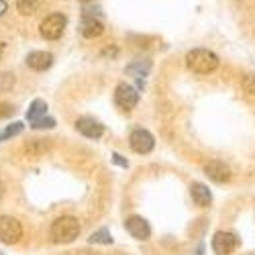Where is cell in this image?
<instances>
[{"label":"cell","mask_w":255,"mask_h":255,"mask_svg":"<svg viewBox=\"0 0 255 255\" xmlns=\"http://www.w3.org/2000/svg\"><path fill=\"white\" fill-rule=\"evenodd\" d=\"M186 66L196 74H210L219 68V57L208 49H192L186 55Z\"/></svg>","instance_id":"obj_1"},{"label":"cell","mask_w":255,"mask_h":255,"mask_svg":"<svg viewBox=\"0 0 255 255\" xmlns=\"http://www.w3.org/2000/svg\"><path fill=\"white\" fill-rule=\"evenodd\" d=\"M80 235V223L74 217H61L51 225V239L55 243H72Z\"/></svg>","instance_id":"obj_2"},{"label":"cell","mask_w":255,"mask_h":255,"mask_svg":"<svg viewBox=\"0 0 255 255\" xmlns=\"http://www.w3.org/2000/svg\"><path fill=\"white\" fill-rule=\"evenodd\" d=\"M80 31L86 39H96L102 35L104 31V23H102V16H100V8H86L82 12V25Z\"/></svg>","instance_id":"obj_3"},{"label":"cell","mask_w":255,"mask_h":255,"mask_svg":"<svg viewBox=\"0 0 255 255\" xmlns=\"http://www.w3.org/2000/svg\"><path fill=\"white\" fill-rule=\"evenodd\" d=\"M66 27H68V18H66V14H61V12H53V14H49L47 18L41 20L39 31H41V35H43L45 39L55 41V39H59V37L63 35Z\"/></svg>","instance_id":"obj_4"},{"label":"cell","mask_w":255,"mask_h":255,"mask_svg":"<svg viewBox=\"0 0 255 255\" xmlns=\"http://www.w3.org/2000/svg\"><path fill=\"white\" fill-rule=\"evenodd\" d=\"M20 237H23V227H20V223L12 217L0 215V243L14 245L20 241Z\"/></svg>","instance_id":"obj_5"},{"label":"cell","mask_w":255,"mask_h":255,"mask_svg":"<svg viewBox=\"0 0 255 255\" xmlns=\"http://www.w3.org/2000/svg\"><path fill=\"white\" fill-rule=\"evenodd\" d=\"M115 102L123 111H131L139 102V92L131 86V84H119L117 90H115Z\"/></svg>","instance_id":"obj_6"},{"label":"cell","mask_w":255,"mask_h":255,"mask_svg":"<svg viewBox=\"0 0 255 255\" xmlns=\"http://www.w3.org/2000/svg\"><path fill=\"white\" fill-rule=\"evenodd\" d=\"M237 245H239L237 235L227 233V231H219L217 235L212 237V251H215L217 255H231L237 249Z\"/></svg>","instance_id":"obj_7"},{"label":"cell","mask_w":255,"mask_h":255,"mask_svg":"<svg viewBox=\"0 0 255 255\" xmlns=\"http://www.w3.org/2000/svg\"><path fill=\"white\" fill-rule=\"evenodd\" d=\"M129 145L135 153H149L153 147H155V139L149 131H143V129H135L129 137Z\"/></svg>","instance_id":"obj_8"},{"label":"cell","mask_w":255,"mask_h":255,"mask_svg":"<svg viewBox=\"0 0 255 255\" xmlns=\"http://www.w3.org/2000/svg\"><path fill=\"white\" fill-rule=\"evenodd\" d=\"M125 227H127V231H129V235L139 239V241L149 239V235H151V227L143 217H129L125 221Z\"/></svg>","instance_id":"obj_9"},{"label":"cell","mask_w":255,"mask_h":255,"mask_svg":"<svg viewBox=\"0 0 255 255\" xmlns=\"http://www.w3.org/2000/svg\"><path fill=\"white\" fill-rule=\"evenodd\" d=\"M204 172H206V176L212 180V182H217V184H225V182H229L231 180V167L227 165V163H223V161H208L206 165H204Z\"/></svg>","instance_id":"obj_10"},{"label":"cell","mask_w":255,"mask_h":255,"mask_svg":"<svg viewBox=\"0 0 255 255\" xmlns=\"http://www.w3.org/2000/svg\"><path fill=\"white\" fill-rule=\"evenodd\" d=\"M76 129H78L84 137H88V139H98V137H102V133H104V127H102L98 121L90 119V117L78 119V121H76Z\"/></svg>","instance_id":"obj_11"},{"label":"cell","mask_w":255,"mask_h":255,"mask_svg":"<svg viewBox=\"0 0 255 255\" xmlns=\"http://www.w3.org/2000/svg\"><path fill=\"white\" fill-rule=\"evenodd\" d=\"M53 63V55L49 51H31L27 55V66L35 72H45L51 68Z\"/></svg>","instance_id":"obj_12"},{"label":"cell","mask_w":255,"mask_h":255,"mask_svg":"<svg viewBox=\"0 0 255 255\" xmlns=\"http://www.w3.org/2000/svg\"><path fill=\"white\" fill-rule=\"evenodd\" d=\"M190 194H192V200H194L198 206H202V208L210 206V202H212V194H210L208 186H204V184H200V182H194L192 186H190Z\"/></svg>","instance_id":"obj_13"},{"label":"cell","mask_w":255,"mask_h":255,"mask_svg":"<svg viewBox=\"0 0 255 255\" xmlns=\"http://www.w3.org/2000/svg\"><path fill=\"white\" fill-rule=\"evenodd\" d=\"M49 139H29L25 143V153L29 157H41V155H45L49 151Z\"/></svg>","instance_id":"obj_14"},{"label":"cell","mask_w":255,"mask_h":255,"mask_svg":"<svg viewBox=\"0 0 255 255\" xmlns=\"http://www.w3.org/2000/svg\"><path fill=\"white\" fill-rule=\"evenodd\" d=\"M149 72H151V61L149 59H137V61L131 63V66H127V74H131L139 82H143V78Z\"/></svg>","instance_id":"obj_15"},{"label":"cell","mask_w":255,"mask_h":255,"mask_svg":"<svg viewBox=\"0 0 255 255\" xmlns=\"http://www.w3.org/2000/svg\"><path fill=\"white\" fill-rule=\"evenodd\" d=\"M45 113H47V104H45V100H33V104L29 106V111H27V119H29V123H33V121H37V119H41V117H45Z\"/></svg>","instance_id":"obj_16"},{"label":"cell","mask_w":255,"mask_h":255,"mask_svg":"<svg viewBox=\"0 0 255 255\" xmlns=\"http://www.w3.org/2000/svg\"><path fill=\"white\" fill-rule=\"evenodd\" d=\"M43 4V0H16V8L20 14H33Z\"/></svg>","instance_id":"obj_17"},{"label":"cell","mask_w":255,"mask_h":255,"mask_svg":"<svg viewBox=\"0 0 255 255\" xmlns=\"http://www.w3.org/2000/svg\"><path fill=\"white\" fill-rule=\"evenodd\" d=\"M88 241H90V243H102V245H111V243H113V237H111V233L106 231V229H100V231L92 233Z\"/></svg>","instance_id":"obj_18"},{"label":"cell","mask_w":255,"mask_h":255,"mask_svg":"<svg viewBox=\"0 0 255 255\" xmlns=\"http://www.w3.org/2000/svg\"><path fill=\"white\" fill-rule=\"evenodd\" d=\"M241 88H243V92H245L247 98L255 100V76H245L241 80Z\"/></svg>","instance_id":"obj_19"},{"label":"cell","mask_w":255,"mask_h":255,"mask_svg":"<svg viewBox=\"0 0 255 255\" xmlns=\"http://www.w3.org/2000/svg\"><path fill=\"white\" fill-rule=\"evenodd\" d=\"M20 131H23V123H12V125H8L6 129L0 133V143L6 141V139H10V137H16Z\"/></svg>","instance_id":"obj_20"},{"label":"cell","mask_w":255,"mask_h":255,"mask_svg":"<svg viewBox=\"0 0 255 255\" xmlns=\"http://www.w3.org/2000/svg\"><path fill=\"white\" fill-rule=\"evenodd\" d=\"M12 86H14V76L8 72L0 74V92H8V90H12Z\"/></svg>","instance_id":"obj_21"},{"label":"cell","mask_w":255,"mask_h":255,"mask_svg":"<svg viewBox=\"0 0 255 255\" xmlns=\"http://www.w3.org/2000/svg\"><path fill=\"white\" fill-rule=\"evenodd\" d=\"M31 127H33V129H53V127H55V121H53L51 117H41V119L33 121Z\"/></svg>","instance_id":"obj_22"},{"label":"cell","mask_w":255,"mask_h":255,"mask_svg":"<svg viewBox=\"0 0 255 255\" xmlns=\"http://www.w3.org/2000/svg\"><path fill=\"white\" fill-rule=\"evenodd\" d=\"M14 113V106L12 104H6V102H0V119H6Z\"/></svg>","instance_id":"obj_23"},{"label":"cell","mask_w":255,"mask_h":255,"mask_svg":"<svg viewBox=\"0 0 255 255\" xmlns=\"http://www.w3.org/2000/svg\"><path fill=\"white\" fill-rule=\"evenodd\" d=\"M113 161H115V163H119L121 167H127V165H129V161H125V159H123V155H119V153H115V155H113Z\"/></svg>","instance_id":"obj_24"},{"label":"cell","mask_w":255,"mask_h":255,"mask_svg":"<svg viewBox=\"0 0 255 255\" xmlns=\"http://www.w3.org/2000/svg\"><path fill=\"white\" fill-rule=\"evenodd\" d=\"M2 194H4V184L0 182V198H2Z\"/></svg>","instance_id":"obj_25"},{"label":"cell","mask_w":255,"mask_h":255,"mask_svg":"<svg viewBox=\"0 0 255 255\" xmlns=\"http://www.w3.org/2000/svg\"><path fill=\"white\" fill-rule=\"evenodd\" d=\"M2 53H4V43H0V59H2Z\"/></svg>","instance_id":"obj_26"},{"label":"cell","mask_w":255,"mask_h":255,"mask_svg":"<svg viewBox=\"0 0 255 255\" xmlns=\"http://www.w3.org/2000/svg\"><path fill=\"white\" fill-rule=\"evenodd\" d=\"M82 2H84V4H86V2H90V0H82Z\"/></svg>","instance_id":"obj_27"},{"label":"cell","mask_w":255,"mask_h":255,"mask_svg":"<svg viewBox=\"0 0 255 255\" xmlns=\"http://www.w3.org/2000/svg\"><path fill=\"white\" fill-rule=\"evenodd\" d=\"M0 255H4V253H2V251H0Z\"/></svg>","instance_id":"obj_28"}]
</instances>
